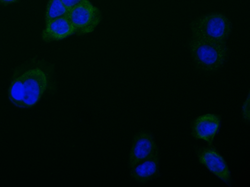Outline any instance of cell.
Segmentation results:
<instances>
[{"label":"cell","instance_id":"cell-4","mask_svg":"<svg viewBox=\"0 0 250 187\" xmlns=\"http://www.w3.org/2000/svg\"><path fill=\"white\" fill-rule=\"evenodd\" d=\"M24 87L23 108L34 106L46 90L47 79L45 73L38 68L30 69L22 74Z\"/></svg>","mask_w":250,"mask_h":187},{"label":"cell","instance_id":"cell-2","mask_svg":"<svg viewBox=\"0 0 250 187\" xmlns=\"http://www.w3.org/2000/svg\"><path fill=\"white\" fill-rule=\"evenodd\" d=\"M189 49L192 59L200 69L212 71L220 68L227 55L226 44L191 37Z\"/></svg>","mask_w":250,"mask_h":187},{"label":"cell","instance_id":"cell-1","mask_svg":"<svg viewBox=\"0 0 250 187\" xmlns=\"http://www.w3.org/2000/svg\"><path fill=\"white\" fill-rule=\"evenodd\" d=\"M192 37L226 44L231 32L229 20L219 13L203 16L193 21L190 25Z\"/></svg>","mask_w":250,"mask_h":187},{"label":"cell","instance_id":"cell-12","mask_svg":"<svg viewBox=\"0 0 250 187\" xmlns=\"http://www.w3.org/2000/svg\"><path fill=\"white\" fill-rule=\"evenodd\" d=\"M250 94H249L245 101L243 104L242 106V114L243 118L247 121H250Z\"/></svg>","mask_w":250,"mask_h":187},{"label":"cell","instance_id":"cell-10","mask_svg":"<svg viewBox=\"0 0 250 187\" xmlns=\"http://www.w3.org/2000/svg\"><path fill=\"white\" fill-rule=\"evenodd\" d=\"M8 94L10 100L15 105L23 108L25 91L22 75L13 80Z\"/></svg>","mask_w":250,"mask_h":187},{"label":"cell","instance_id":"cell-6","mask_svg":"<svg viewBox=\"0 0 250 187\" xmlns=\"http://www.w3.org/2000/svg\"><path fill=\"white\" fill-rule=\"evenodd\" d=\"M158 150L152 135L142 131L136 134L132 142L128 158V166L132 168L138 163L151 157Z\"/></svg>","mask_w":250,"mask_h":187},{"label":"cell","instance_id":"cell-13","mask_svg":"<svg viewBox=\"0 0 250 187\" xmlns=\"http://www.w3.org/2000/svg\"><path fill=\"white\" fill-rule=\"evenodd\" d=\"M62 4L67 9L70 10L78 5L85 2L89 1V0H61Z\"/></svg>","mask_w":250,"mask_h":187},{"label":"cell","instance_id":"cell-8","mask_svg":"<svg viewBox=\"0 0 250 187\" xmlns=\"http://www.w3.org/2000/svg\"><path fill=\"white\" fill-rule=\"evenodd\" d=\"M159 168V151L157 150L151 157L131 168L130 176L138 182L146 183L158 175Z\"/></svg>","mask_w":250,"mask_h":187},{"label":"cell","instance_id":"cell-5","mask_svg":"<svg viewBox=\"0 0 250 187\" xmlns=\"http://www.w3.org/2000/svg\"><path fill=\"white\" fill-rule=\"evenodd\" d=\"M199 162L226 184L231 181V174L224 157L213 147H202L196 152Z\"/></svg>","mask_w":250,"mask_h":187},{"label":"cell","instance_id":"cell-9","mask_svg":"<svg viewBox=\"0 0 250 187\" xmlns=\"http://www.w3.org/2000/svg\"><path fill=\"white\" fill-rule=\"evenodd\" d=\"M75 33V30L67 16L55 19L46 24L42 33L43 39L49 42L64 39Z\"/></svg>","mask_w":250,"mask_h":187},{"label":"cell","instance_id":"cell-7","mask_svg":"<svg viewBox=\"0 0 250 187\" xmlns=\"http://www.w3.org/2000/svg\"><path fill=\"white\" fill-rule=\"evenodd\" d=\"M221 124L219 115L211 113L198 116L191 124V134L210 145L217 133Z\"/></svg>","mask_w":250,"mask_h":187},{"label":"cell","instance_id":"cell-3","mask_svg":"<svg viewBox=\"0 0 250 187\" xmlns=\"http://www.w3.org/2000/svg\"><path fill=\"white\" fill-rule=\"evenodd\" d=\"M67 17L74 28L75 33L79 34L93 31L101 19L100 10L89 1L69 10Z\"/></svg>","mask_w":250,"mask_h":187},{"label":"cell","instance_id":"cell-11","mask_svg":"<svg viewBox=\"0 0 250 187\" xmlns=\"http://www.w3.org/2000/svg\"><path fill=\"white\" fill-rule=\"evenodd\" d=\"M68 11L61 0H49L45 14L46 24L55 19L67 16Z\"/></svg>","mask_w":250,"mask_h":187},{"label":"cell","instance_id":"cell-14","mask_svg":"<svg viewBox=\"0 0 250 187\" xmlns=\"http://www.w3.org/2000/svg\"><path fill=\"white\" fill-rule=\"evenodd\" d=\"M18 0H0V2L2 4H10L16 2Z\"/></svg>","mask_w":250,"mask_h":187}]
</instances>
